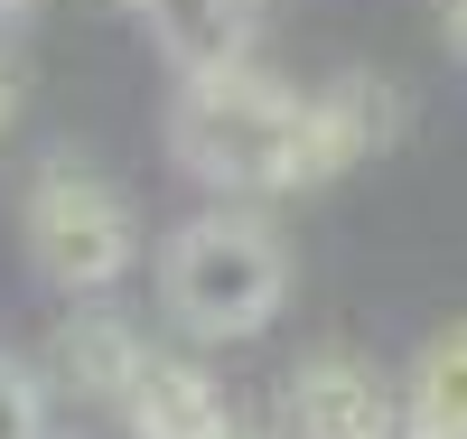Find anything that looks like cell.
I'll use <instances>...</instances> for the list:
<instances>
[{"instance_id": "1", "label": "cell", "mask_w": 467, "mask_h": 439, "mask_svg": "<svg viewBox=\"0 0 467 439\" xmlns=\"http://www.w3.org/2000/svg\"><path fill=\"white\" fill-rule=\"evenodd\" d=\"M169 150L215 196H281L299 187V94L271 85L262 66L187 75L169 103Z\"/></svg>"}, {"instance_id": "2", "label": "cell", "mask_w": 467, "mask_h": 439, "mask_svg": "<svg viewBox=\"0 0 467 439\" xmlns=\"http://www.w3.org/2000/svg\"><path fill=\"white\" fill-rule=\"evenodd\" d=\"M160 299L187 337H262L290 299V253L281 234L253 225V215H197L169 234L160 253Z\"/></svg>"}, {"instance_id": "3", "label": "cell", "mask_w": 467, "mask_h": 439, "mask_svg": "<svg viewBox=\"0 0 467 439\" xmlns=\"http://www.w3.org/2000/svg\"><path fill=\"white\" fill-rule=\"evenodd\" d=\"M28 262H37V281H57L75 299H94L112 290L131 271V206H122V187H103L94 169H75V159H47V169L28 178Z\"/></svg>"}, {"instance_id": "4", "label": "cell", "mask_w": 467, "mask_h": 439, "mask_svg": "<svg viewBox=\"0 0 467 439\" xmlns=\"http://www.w3.org/2000/svg\"><path fill=\"white\" fill-rule=\"evenodd\" d=\"M402 131V94L374 85V75H337L327 94H299V187L346 178L356 159H374Z\"/></svg>"}, {"instance_id": "5", "label": "cell", "mask_w": 467, "mask_h": 439, "mask_svg": "<svg viewBox=\"0 0 467 439\" xmlns=\"http://www.w3.org/2000/svg\"><path fill=\"white\" fill-rule=\"evenodd\" d=\"M402 412H393V383H383L365 355H308V365L290 374V430L299 439H383Z\"/></svg>"}, {"instance_id": "6", "label": "cell", "mask_w": 467, "mask_h": 439, "mask_svg": "<svg viewBox=\"0 0 467 439\" xmlns=\"http://www.w3.org/2000/svg\"><path fill=\"white\" fill-rule=\"evenodd\" d=\"M122 421L131 439H224V392L206 365H187V355H140V374L122 392Z\"/></svg>"}, {"instance_id": "7", "label": "cell", "mask_w": 467, "mask_h": 439, "mask_svg": "<svg viewBox=\"0 0 467 439\" xmlns=\"http://www.w3.org/2000/svg\"><path fill=\"white\" fill-rule=\"evenodd\" d=\"M140 19L178 75H224V66H253L262 0H150Z\"/></svg>"}, {"instance_id": "8", "label": "cell", "mask_w": 467, "mask_h": 439, "mask_svg": "<svg viewBox=\"0 0 467 439\" xmlns=\"http://www.w3.org/2000/svg\"><path fill=\"white\" fill-rule=\"evenodd\" d=\"M140 328L131 318H66V328L47 337V374L66 383V392H85V402H122L131 392V374H140Z\"/></svg>"}, {"instance_id": "9", "label": "cell", "mask_w": 467, "mask_h": 439, "mask_svg": "<svg viewBox=\"0 0 467 439\" xmlns=\"http://www.w3.org/2000/svg\"><path fill=\"white\" fill-rule=\"evenodd\" d=\"M402 430L411 439H467V318L420 346L411 392H402Z\"/></svg>"}, {"instance_id": "10", "label": "cell", "mask_w": 467, "mask_h": 439, "mask_svg": "<svg viewBox=\"0 0 467 439\" xmlns=\"http://www.w3.org/2000/svg\"><path fill=\"white\" fill-rule=\"evenodd\" d=\"M0 439H47V402L19 365H0Z\"/></svg>"}, {"instance_id": "11", "label": "cell", "mask_w": 467, "mask_h": 439, "mask_svg": "<svg viewBox=\"0 0 467 439\" xmlns=\"http://www.w3.org/2000/svg\"><path fill=\"white\" fill-rule=\"evenodd\" d=\"M440 37H449V57H467V0H440Z\"/></svg>"}, {"instance_id": "12", "label": "cell", "mask_w": 467, "mask_h": 439, "mask_svg": "<svg viewBox=\"0 0 467 439\" xmlns=\"http://www.w3.org/2000/svg\"><path fill=\"white\" fill-rule=\"evenodd\" d=\"M10 112H19V66L0 57V131H10Z\"/></svg>"}, {"instance_id": "13", "label": "cell", "mask_w": 467, "mask_h": 439, "mask_svg": "<svg viewBox=\"0 0 467 439\" xmlns=\"http://www.w3.org/2000/svg\"><path fill=\"white\" fill-rule=\"evenodd\" d=\"M19 10H28V0H0V19H19Z\"/></svg>"}, {"instance_id": "14", "label": "cell", "mask_w": 467, "mask_h": 439, "mask_svg": "<svg viewBox=\"0 0 467 439\" xmlns=\"http://www.w3.org/2000/svg\"><path fill=\"white\" fill-rule=\"evenodd\" d=\"M383 439H411V430H402V421H393V430H383Z\"/></svg>"}, {"instance_id": "15", "label": "cell", "mask_w": 467, "mask_h": 439, "mask_svg": "<svg viewBox=\"0 0 467 439\" xmlns=\"http://www.w3.org/2000/svg\"><path fill=\"white\" fill-rule=\"evenodd\" d=\"M122 10H150V0H122Z\"/></svg>"}, {"instance_id": "16", "label": "cell", "mask_w": 467, "mask_h": 439, "mask_svg": "<svg viewBox=\"0 0 467 439\" xmlns=\"http://www.w3.org/2000/svg\"><path fill=\"white\" fill-rule=\"evenodd\" d=\"M224 439H244V430H224Z\"/></svg>"}]
</instances>
